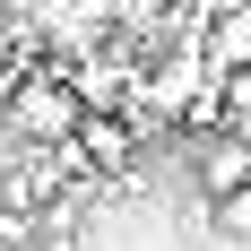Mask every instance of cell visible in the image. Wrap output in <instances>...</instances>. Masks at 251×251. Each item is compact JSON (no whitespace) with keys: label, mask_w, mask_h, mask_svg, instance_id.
<instances>
[{"label":"cell","mask_w":251,"mask_h":251,"mask_svg":"<svg viewBox=\"0 0 251 251\" xmlns=\"http://www.w3.org/2000/svg\"><path fill=\"white\" fill-rule=\"evenodd\" d=\"M0 130H9L18 148H61V139L78 130V96L61 87V61L18 70V87H9V104H0Z\"/></svg>","instance_id":"cell-1"},{"label":"cell","mask_w":251,"mask_h":251,"mask_svg":"<svg viewBox=\"0 0 251 251\" xmlns=\"http://www.w3.org/2000/svg\"><path fill=\"white\" fill-rule=\"evenodd\" d=\"M61 156H70L78 182H122L130 165H139V130H130L122 113H78V130L61 139Z\"/></svg>","instance_id":"cell-2"},{"label":"cell","mask_w":251,"mask_h":251,"mask_svg":"<svg viewBox=\"0 0 251 251\" xmlns=\"http://www.w3.org/2000/svg\"><path fill=\"white\" fill-rule=\"evenodd\" d=\"M191 182H200V200H226V191H243L251 182V148L243 139H191Z\"/></svg>","instance_id":"cell-3"},{"label":"cell","mask_w":251,"mask_h":251,"mask_svg":"<svg viewBox=\"0 0 251 251\" xmlns=\"http://www.w3.org/2000/svg\"><path fill=\"white\" fill-rule=\"evenodd\" d=\"M217 87H226V113H217V130L251 148V70H217Z\"/></svg>","instance_id":"cell-4"},{"label":"cell","mask_w":251,"mask_h":251,"mask_svg":"<svg viewBox=\"0 0 251 251\" xmlns=\"http://www.w3.org/2000/svg\"><path fill=\"white\" fill-rule=\"evenodd\" d=\"M208 208H217V226H226V234H251V182L226 191V200H208Z\"/></svg>","instance_id":"cell-5"},{"label":"cell","mask_w":251,"mask_h":251,"mask_svg":"<svg viewBox=\"0 0 251 251\" xmlns=\"http://www.w3.org/2000/svg\"><path fill=\"white\" fill-rule=\"evenodd\" d=\"M35 9H44V0H0V18H35Z\"/></svg>","instance_id":"cell-6"},{"label":"cell","mask_w":251,"mask_h":251,"mask_svg":"<svg viewBox=\"0 0 251 251\" xmlns=\"http://www.w3.org/2000/svg\"><path fill=\"white\" fill-rule=\"evenodd\" d=\"M0 35H9V18H0Z\"/></svg>","instance_id":"cell-7"},{"label":"cell","mask_w":251,"mask_h":251,"mask_svg":"<svg viewBox=\"0 0 251 251\" xmlns=\"http://www.w3.org/2000/svg\"><path fill=\"white\" fill-rule=\"evenodd\" d=\"M165 9H174V0H165Z\"/></svg>","instance_id":"cell-8"}]
</instances>
